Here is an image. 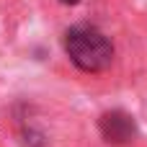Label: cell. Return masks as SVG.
<instances>
[{
  "label": "cell",
  "mask_w": 147,
  "mask_h": 147,
  "mask_svg": "<svg viewBox=\"0 0 147 147\" xmlns=\"http://www.w3.org/2000/svg\"><path fill=\"white\" fill-rule=\"evenodd\" d=\"M98 129H101V137L109 142V145H127L137 137V121L132 114L121 111V109H114V111H106L101 119H98Z\"/></svg>",
  "instance_id": "cell-2"
},
{
  "label": "cell",
  "mask_w": 147,
  "mask_h": 147,
  "mask_svg": "<svg viewBox=\"0 0 147 147\" xmlns=\"http://www.w3.org/2000/svg\"><path fill=\"white\" fill-rule=\"evenodd\" d=\"M65 52L83 72H103L114 62L111 39L96 26H72L65 34Z\"/></svg>",
  "instance_id": "cell-1"
},
{
  "label": "cell",
  "mask_w": 147,
  "mask_h": 147,
  "mask_svg": "<svg viewBox=\"0 0 147 147\" xmlns=\"http://www.w3.org/2000/svg\"><path fill=\"white\" fill-rule=\"evenodd\" d=\"M62 3H65V5H78L80 0H62Z\"/></svg>",
  "instance_id": "cell-3"
}]
</instances>
